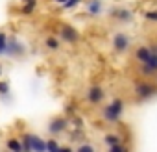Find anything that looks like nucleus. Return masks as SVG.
<instances>
[{
	"mask_svg": "<svg viewBox=\"0 0 157 152\" xmlns=\"http://www.w3.org/2000/svg\"><path fill=\"white\" fill-rule=\"evenodd\" d=\"M10 93V84L4 82V80H0V97H6Z\"/></svg>",
	"mask_w": 157,
	"mask_h": 152,
	"instance_id": "nucleus-19",
	"label": "nucleus"
},
{
	"mask_svg": "<svg viewBox=\"0 0 157 152\" xmlns=\"http://www.w3.org/2000/svg\"><path fill=\"white\" fill-rule=\"evenodd\" d=\"M44 45H46V48H48V50H57V48H59V41H57L56 37H48Z\"/></svg>",
	"mask_w": 157,
	"mask_h": 152,
	"instance_id": "nucleus-17",
	"label": "nucleus"
},
{
	"mask_svg": "<svg viewBox=\"0 0 157 152\" xmlns=\"http://www.w3.org/2000/svg\"><path fill=\"white\" fill-rule=\"evenodd\" d=\"M54 2H57V4H65L67 0H54Z\"/></svg>",
	"mask_w": 157,
	"mask_h": 152,
	"instance_id": "nucleus-25",
	"label": "nucleus"
},
{
	"mask_svg": "<svg viewBox=\"0 0 157 152\" xmlns=\"http://www.w3.org/2000/svg\"><path fill=\"white\" fill-rule=\"evenodd\" d=\"M146 19H148L150 22H157V11H148V13H146Z\"/></svg>",
	"mask_w": 157,
	"mask_h": 152,
	"instance_id": "nucleus-22",
	"label": "nucleus"
},
{
	"mask_svg": "<svg viewBox=\"0 0 157 152\" xmlns=\"http://www.w3.org/2000/svg\"><path fill=\"white\" fill-rule=\"evenodd\" d=\"M24 52H26V48H24V45H22L19 39H15V37H10V39H8L6 54H8L10 58H21Z\"/></svg>",
	"mask_w": 157,
	"mask_h": 152,
	"instance_id": "nucleus-3",
	"label": "nucleus"
},
{
	"mask_svg": "<svg viewBox=\"0 0 157 152\" xmlns=\"http://www.w3.org/2000/svg\"><path fill=\"white\" fill-rule=\"evenodd\" d=\"M122 111H124V102L122 100H113L111 104H107L104 108V119L107 122H117V121H120Z\"/></svg>",
	"mask_w": 157,
	"mask_h": 152,
	"instance_id": "nucleus-1",
	"label": "nucleus"
},
{
	"mask_svg": "<svg viewBox=\"0 0 157 152\" xmlns=\"http://www.w3.org/2000/svg\"><path fill=\"white\" fill-rule=\"evenodd\" d=\"M104 97H105V93H104V89L100 86H93L89 89V93H87V100L91 104H100L104 100Z\"/></svg>",
	"mask_w": 157,
	"mask_h": 152,
	"instance_id": "nucleus-5",
	"label": "nucleus"
},
{
	"mask_svg": "<svg viewBox=\"0 0 157 152\" xmlns=\"http://www.w3.org/2000/svg\"><path fill=\"white\" fill-rule=\"evenodd\" d=\"M59 34H61V37H63L65 41H68V43H76L78 39H80V34H78V30H74V28H72V26H68V24L61 26Z\"/></svg>",
	"mask_w": 157,
	"mask_h": 152,
	"instance_id": "nucleus-6",
	"label": "nucleus"
},
{
	"mask_svg": "<svg viewBox=\"0 0 157 152\" xmlns=\"http://www.w3.org/2000/svg\"><path fill=\"white\" fill-rule=\"evenodd\" d=\"M32 150L44 152V150H46V141H43L41 137H37V135H33V134H32Z\"/></svg>",
	"mask_w": 157,
	"mask_h": 152,
	"instance_id": "nucleus-11",
	"label": "nucleus"
},
{
	"mask_svg": "<svg viewBox=\"0 0 157 152\" xmlns=\"http://www.w3.org/2000/svg\"><path fill=\"white\" fill-rule=\"evenodd\" d=\"M6 48H8V35L4 32H0V56L6 54Z\"/></svg>",
	"mask_w": 157,
	"mask_h": 152,
	"instance_id": "nucleus-15",
	"label": "nucleus"
},
{
	"mask_svg": "<svg viewBox=\"0 0 157 152\" xmlns=\"http://www.w3.org/2000/svg\"><path fill=\"white\" fill-rule=\"evenodd\" d=\"M37 6V0H24V6H22V13H32Z\"/></svg>",
	"mask_w": 157,
	"mask_h": 152,
	"instance_id": "nucleus-14",
	"label": "nucleus"
},
{
	"mask_svg": "<svg viewBox=\"0 0 157 152\" xmlns=\"http://www.w3.org/2000/svg\"><path fill=\"white\" fill-rule=\"evenodd\" d=\"M113 48H115V52H118V54L126 52V50L129 48V37H128L124 32L115 34V35H113Z\"/></svg>",
	"mask_w": 157,
	"mask_h": 152,
	"instance_id": "nucleus-4",
	"label": "nucleus"
},
{
	"mask_svg": "<svg viewBox=\"0 0 157 152\" xmlns=\"http://www.w3.org/2000/svg\"><path fill=\"white\" fill-rule=\"evenodd\" d=\"M118 21H122V22H129V21H133V13L129 11V10H126V8H120V10H113L111 11Z\"/></svg>",
	"mask_w": 157,
	"mask_h": 152,
	"instance_id": "nucleus-9",
	"label": "nucleus"
},
{
	"mask_svg": "<svg viewBox=\"0 0 157 152\" xmlns=\"http://www.w3.org/2000/svg\"><path fill=\"white\" fill-rule=\"evenodd\" d=\"M67 126H68V122H67L65 119L57 117V119H52V121H50V124H48V132H50V134H61V132L67 130Z\"/></svg>",
	"mask_w": 157,
	"mask_h": 152,
	"instance_id": "nucleus-7",
	"label": "nucleus"
},
{
	"mask_svg": "<svg viewBox=\"0 0 157 152\" xmlns=\"http://www.w3.org/2000/svg\"><path fill=\"white\" fill-rule=\"evenodd\" d=\"M0 76H2V67H0Z\"/></svg>",
	"mask_w": 157,
	"mask_h": 152,
	"instance_id": "nucleus-26",
	"label": "nucleus"
},
{
	"mask_svg": "<svg viewBox=\"0 0 157 152\" xmlns=\"http://www.w3.org/2000/svg\"><path fill=\"white\" fill-rule=\"evenodd\" d=\"M46 150H61V146L54 139H50V141H46Z\"/></svg>",
	"mask_w": 157,
	"mask_h": 152,
	"instance_id": "nucleus-20",
	"label": "nucleus"
},
{
	"mask_svg": "<svg viewBox=\"0 0 157 152\" xmlns=\"http://www.w3.org/2000/svg\"><path fill=\"white\" fill-rule=\"evenodd\" d=\"M142 72L144 74H153L157 72V52H151L150 59L146 63H142Z\"/></svg>",
	"mask_w": 157,
	"mask_h": 152,
	"instance_id": "nucleus-8",
	"label": "nucleus"
},
{
	"mask_svg": "<svg viewBox=\"0 0 157 152\" xmlns=\"http://www.w3.org/2000/svg\"><path fill=\"white\" fill-rule=\"evenodd\" d=\"M6 146H8L10 150H15V152H21V150H22V143H21L19 139H8V141H6Z\"/></svg>",
	"mask_w": 157,
	"mask_h": 152,
	"instance_id": "nucleus-13",
	"label": "nucleus"
},
{
	"mask_svg": "<svg viewBox=\"0 0 157 152\" xmlns=\"http://www.w3.org/2000/svg\"><path fill=\"white\" fill-rule=\"evenodd\" d=\"M150 56H151V48L150 46H139L137 52H135V58H137L139 63H146L150 59Z\"/></svg>",
	"mask_w": 157,
	"mask_h": 152,
	"instance_id": "nucleus-10",
	"label": "nucleus"
},
{
	"mask_svg": "<svg viewBox=\"0 0 157 152\" xmlns=\"http://www.w3.org/2000/svg\"><path fill=\"white\" fill-rule=\"evenodd\" d=\"M78 150H80V152H93L94 148L91 145H80V146H78Z\"/></svg>",
	"mask_w": 157,
	"mask_h": 152,
	"instance_id": "nucleus-23",
	"label": "nucleus"
},
{
	"mask_svg": "<svg viewBox=\"0 0 157 152\" xmlns=\"http://www.w3.org/2000/svg\"><path fill=\"white\" fill-rule=\"evenodd\" d=\"M135 95H137V98L148 100V98H151V97L157 95V86L148 84V82H139L135 86Z\"/></svg>",
	"mask_w": 157,
	"mask_h": 152,
	"instance_id": "nucleus-2",
	"label": "nucleus"
},
{
	"mask_svg": "<svg viewBox=\"0 0 157 152\" xmlns=\"http://www.w3.org/2000/svg\"><path fill=\"white\" fill-rule=\"evenodd\" d=\"M109 150H111V152H120V150H124V146H122V145H118V143H115V145H111V146H109Z\"/></svg>",
	"mask_w": 157,
	"mask_h": 152,
	"instance_id": "nucleus-24",
	"label": "nucleus"
},
{
	"mask_svg": "<svg viewBox=\"0 0 157 152\" xmlns=\"http://www.w3.org/2000/svg\"><path fill=\"white\" fill-rule=\"evenodd\" d=\"M82 0H67V2L63 4V8H67V10H72V8H76L78 4H80Z\"/></svg>",
	"mask_w": 157,
	"mask_h": 152,
	"instance_id": "nucleus-21",
	"label": "nucleus"
},
{
	"mask_svg": "<svg viewBox=\"0 0 157 152\" xmlns=\"http://www.w3.org/2000/svg\"><path fill=\"white\" fill-rule=\"evenodd\" d=\"M104 141H105V143H107V145L111 146V145H115V143H118V141H120V137H118L117 134H107V135L104 137Z\"/></svg>",
	"mask_w": 157,
	"mask_h": 152,
	"instance_id": "nucleus-18",
	"label": "nucleus"
},
{
	"mask_svg": "<svg viewBox=\"0 0 157 152\" xmlns=\"http://www.w3.org/2000/svg\"><path fill=\"white\" fill-rule=\"evenodd\" d=\"M87 11H89L91 15L102 13V2H100V0H91V2L87 4Z\"/></svg>",
	"mask_w": 157,
	"mask_h": 152,
	"instance_id": "nucleus-12",
	"label": "nucleus"
},
{
	"mask_svg": "<svg viewBox=\"0 0 157 152\" xmlns=\"http://www.w3.org/2000/svg\"><path fill=\"white\" fill-rule=\"evenodd\" d=\"M21 143H22V150H32V134H24Z\"/></svg>",
	"mask_w": 157,
	"mask_h": 152,
	"instance_id": "nucleus-16",
	"label": "nucleus"
}]
</instances>
